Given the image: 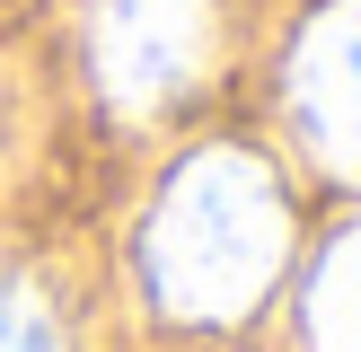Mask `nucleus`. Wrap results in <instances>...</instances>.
<instances>
[{
  "mask_svg": "<svg viewBox=\"0 0 361 352\" xmlns=\"http://www.w3.org/2000/svg\"><path fill=\"white\" fill-rule=\"evenodd\" d=\"M282 246H291V211H282V185L264 176V158L203 150L159 194L150 229H141V273L168 317L221 326L264 299V282L282 273Z\"/></svg>",
  "mask_w": 361,
  "mask_h": 352,
  "instance_id": "1",
  "label": "nucleus"
},
{
  "mask_svg": "<svg viewBox=\"0 0 361 352\" xmlns=\"http://www.w3.org/2000/svg\"><path fill=\"white\" fill-rule=\"evenodd\" d=\"M88 62L123 115H159L212 62V0H88Z\"/></svg>",
  "mask_w": 361,
  "mask_h": 352,
  "instance_id": "2",
  "label": "nucleus"
},
{
  "mask_svg": "<svg viewBox=\"0 0 361 352\" xmlns=\"http://www.w3.org/2000/svg\"><path fill=\"white\" fill-rule=\"evenodd\" d=\"M309 344L317 352H361V220L326 246L309 282Z\"/></svg>",
  "mask_w": 361,
  "mask_h": 352,
  "instance_id": "4",
  "label": "nucleus"
},
{
  "mask_svg": "<svg viewBox=\"0 0 361 352\" xmlns=\"http://www.w3.org/2000/svg\"><path fill=\"white\" fill-rule=\"evenodd\" d=\"M291 115L326 168H361V0L309 18L291 53Z\"/></svg>",
  "mask_w": 361,
  "mask_h": 352,
  "instance_id": "3",
  "label": "nucleus"
},
{
  "mask_svg": "<svg viewBox=\"0 0 361 352\" xmlns=\"http://www.w3.org/2000/svg\"><path fill=\"white\" fill-rule=\"evenodd\" d=\"M0 352H71L53 299L35 291V282H18V273L0 282Z\"/></svg>",
  "mask_w": 361,
  "mask_h": 352,
  "instance_id": "5",
  "label": "nucleus"
}]
</instances>
